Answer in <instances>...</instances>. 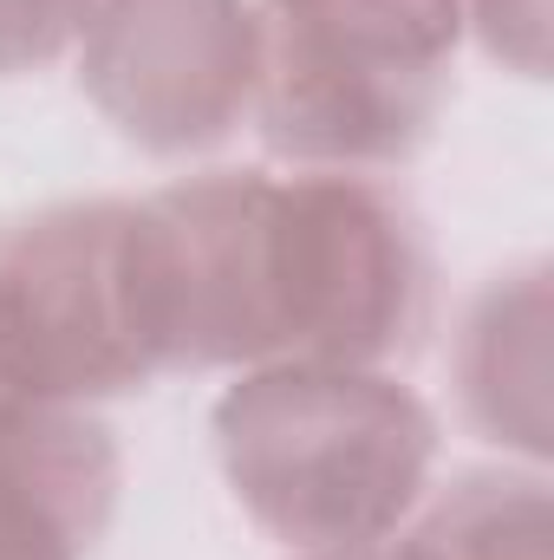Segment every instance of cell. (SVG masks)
<instances>
[{"label": "cell", "instance_id": "6da1fadb", "mask_svg": "<svg viewBox=\"0 0 554 560\" xmlns=\"http://www.w3.org/2000/svg\"><path fill=\"white\" fill-rule=\"evenodd\" d=\"M138 261L163 372L385 365L430 326L417 215L346 170L183 176L138 202Z\"/></svg>", "mask_w": 554, "mask_h": 560}, {"label": "cell", "instance_id": "7a4b0ae2", "mask_svg": "<svg viewBox=\"0 0 554 560\" xmlns=\"http://www.w3.org/2000/svg\"><path fill=\"white\" fill-rule=\"evenodd\" d=\"M235 502L293 555L379 548L417 509L437 418L379 365H255L216 398Z\"/></svg>", "mask_w": 554, "mask_h": 560}, {"label": "cell", "instance_id": "3957f363", "mask_svg": "<svg viewBox=\"0 0 554 560\" xmlns=\"http://www.w3.org/2000/svg\"><path fill=\"white\" fill-rule=\"evenodd\" d=\"M470 0H262L255 118L313 170L405 163L430 138Z\"/></svg>", "mask_w": 554, "mask_h": 560}, {"label": "cell", "instance_id": "277c9868", "mask_svg": "<svg viewBox=\"0 0 554 560\" xmlns=\"http://www.w3.org/2000/svg\"><path fill=\"white\" fill-rule=\"evenodd\" d=\"M157 372L138 202H59L0 242V398L72 411Z\"/></svg>", "mask_w": 554, "mask_h": 560}, {"label": "cell", "instance_id": "5b68a950", "mask_svg": "<svg viewBox=\"0 0 554 560\" xmlns=\"http://www.w3.org/2000/svg\"><path fill=\"white\" fill-rule=\"evenodd\" d=\"M85 98L150 156H196L255 112V0H99Z\"/></svg>", "mask_w": 554, "mask_h": 560}, {"label": "cell", "instance_id": "8992f818", "mask_svg": "<svg viewBox=\"0 0 554 560\" xmlns=\"http://www.w3.org/2000/svg\"><path fill=\"white\" fill-rule=\"evenodd\" d=\"M118 502V443L79 411L0 398V560H85Z\"/></svg>", "mask_w": 554, "mask_h": 560}, {"label": "cell", "instance_id": "52a82bcc", "mask_svg": "<svg viewBox=\"0 0 554 560\" xmlns=\"http://www.w3.org/2000/svg\"><path fill=\"white\" fill-rule=\"evenodd\" d=\"M392 560H549V489L535 476H463Z\"/></svg>", "mask_w": 554, "mask_h": 560}, {"label": "cell", "instance_id": "ba28073f", "mask_svg": "<svg viewBox=\"0 0 554 560\" xmlns=\"http://www.w3.org/2000/svg\"><path fill=\"white\" fill-rule=\"evenodd\" d=\"M99 0H0V79L53 66L92 20Z\"/></svg>", "mask_w": 554, "mask_h": 560}, {"label": "cell", "instance_id": "9c48e42d", "mask_svg": "<svg viewBox=\"0 0 554 560\" xmlns=\"http://www.w3.org/2000/svg\"><path fill=\"white\" fill-rule=\"evenodd\" d=\"M476 26H483V46H489L496 59H503V52L516 59V33H522V66H529V72L542 66V46H535V39H542V7H535V0H476Z\"/></svg>", "mask_w": 554, "mask_h": 560}, {"label": "cell", "instance_id": "30bf717a", "mask_svg": "<svg viewBox=\"0 0 554 560\" xmlns=\"http://www.w3.org/2000/svg\"><path fill=\"white\" fill-rule=\"evenodd\" d=\"M300 560H392V548H339V555H300Z\"/></svg>", "mask_w": 554, "mask_h": 560}]
</instances>
